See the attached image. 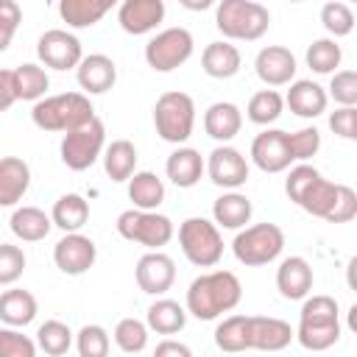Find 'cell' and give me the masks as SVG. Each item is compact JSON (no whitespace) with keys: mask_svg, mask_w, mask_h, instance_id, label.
Listing matches in <instances>:
<instances>
[{"mask_svg":"<svg viewBox=\"0 0 357 357\" xmlns=\"http://www.w3.org/2000/svg\"><path fill=\"white\" fill-rule=\"evenodd\" d=\"M243 298V284L231 271H209L190 282L184 310L198 321H215L223 312H231Z\"/></svg>","mask_w":357,"mask_h":357,"instance_id":"6da1fadb","label":"cell"},{"mask_svg":"<svg viewBox=\"0 0 357 357\" xmlns=\"http://www.w3.org/2000/svg\"><path fill=\"white\" fill-rule=\"evenodd\" d=\"M293 337L307 351H326L340 340V310L332 296H307L298 312V326Z\"/></svg>","mask_w":357,"mask_h":357,"instance_id":"7a4b0ae2","label":"cell"},{"mask_svg":"<svg viewBox=\"0 0 357 357\" xmlns=\"http://www.w3.org/2000/svg\"><path fill=\"white\" fill-rule=\"evenodd\" d=\"M31 120L42 131H61L70 134L89 120H95V106L84 92H61V95H45L33 103Z\"/></svg>","mask_w":357,"mask_h":357,"instance_id":"3957f363","label":"cell"},{"mask_svg":"<svg viewBox=\"0 0 357 357\" xmlns=\"http://www.w3.org/2000/svg\"><path fill=\"white\" fill-rule=\"evenodd\" d=\"M215 25L226 39L257 42L271 28V11L257 0H220L215 8Z\"/></svg>","mask_w":357,"mask_h":357,"instance_id":"277c9868","label":"cell"},{"mask_svg":"<svg viewBox=\"0 0 357 357\" xmlns=\"http://www.w3.org/2000/svg\"><path fill=\"white\" fill-rule=\"evenodd\" d=\"M153 126L165 142L184 145L195 128V100L178 89L162 92L153 106Z\"/></svg>","mask_w":357,"mask_h":357,"instance_id":"5b68a950","label":"cell"},{"mask_svg":"<svg viewBox=\"0 0 357 357\" xmlns=\"http://www.w3.org/2000/svg\"><path fill=\"white\" fill-rule=\"evenodd\" d=\"M231 251H234L240 265H248V268L268 265L284 251V231L276 223H268V220L245 226L234 234Z\"/></svg>","mask_w":357,"mask_h":357,"instance_id":"8992f818","label":"cell"},{"mask_svg":"<svg viewBox=\"0 0 357 357\" xmlns=\"http://www.w3.org/2000/svg\"><path fill=\"white\" fill-rule=\"evenodd\" d=\"M117 234L128 243H139L145 245L148 251H159L162 245H167L176 234L173 229V220L162 212H142V209H126L117 215V223H114Z\"/></svg>","mask_w":357,"mask_h":357,"instance_id":"52a82bcc","label":"cell"},{"mask_svg":"<svg viewBox=\"0 0 357 357\" xmlns=\"http://www.w3.org/2000/svg\"><path fill=\"white\" fill-rule=\"evenodd\" d=\"M178 245L187 262H192L195 268H212L223 257L220 229L206 218H187L178 226Z\"/></svg>","mask_w":357,"mask_h":357,"instance_id":"ba28073f","label":"cell"},{"mask_svg":"<svg viewBox=\"0 0 357 357\" xmlns=\"http://www.w3.org/2000/svg\"><path fill=\"white\" fill-rule=\"evenodd\" d=\"M103 148H106V126H103V120L95 117L86 126L64 134L61 145H59V153H61V162L70 170L81 173V170H89L100 159Z\"/></svg>","mask_w":357,"mask_h":357,"instance_id":"9c48e42d","label":"cell"},{"mask_svg":"<svg viewBox=\"0 0 357 357\" xmlns=\"http://www.w3.org/2000/svg\"><path fill=\"white\" fill-rule=\"evenodd\" d=\"M192 33L187 28H165L145 45V61L156 73H173L192 56Z\"/></svg>","mask_w":357,"mask_h":357,"instance_id":"30bf717a","label":"cell"},{"mask_svg":"<svg viewBox=\"0 0 357 357\" xmlns=\"http://www.w3.org/2000/svg\"><path fill=\"white\" fill-rule=\"evenodd\" d=\"M36 56L50 70H75L84 59L81 39L64 28H50L36 42Z\"/></svg>","mask_w":357,"mask_h":357,"instance_id":"8fae6325","label":"cell"},{"mask_svg":"<svg viewBox=\"0 0 357 357\" xmlns=\"http://www.w3.org/2000/svg\"><path fill=\"white\" fill-rule=\"evenodd\" d=\"M204 170L209 173V181L215 187H223L226 192L237 190L248 181V159L243 156V151H237L231 145H218L206 156Z\"/></svg>","mask_w":357,"mask_h":357,"instance_id":"7c38bea8","label":"cell"},{"mask_svg":"<svg viewBox=\"0 0 357 357\" xmlns=\"http://www.w3.org/2000/svg\"><path fill=\"white\" fill-rule=\"evenodd\" d=\"M98 259V245L92 237L81 234V231H73V234H64L56 245H53V262L61 273L67 276H81L86 273Z\"/></svg>","mask_w":357,"mask_h":357,"instance_id":"4fadbf2b","label":"cell"},{"mask_svg":"<svg viewBox=\"0 0 357 357\" xmlns=\"http://www.w3.org/2000/svg\"><path fill=\"white\" fill-rule=\"evenodd\" d=\"M137 287L148 296H165L176 282V262L165 251H148L137 259L134 268Z\"/></svg>","mask_w":357,"mask_h":357,"instance_id":"5bb4252c","label":"cell"},{"mask_svg":"<svg viewBox=\"0 0 357 357\" xmlns=\"http://www.w3.org/2000/svg\"><path fill=\"white\" fill-rule=\"evenodd\" d=\"M251 162L262 173H282L293 165L290 159V145H287V131L282 128H265L254 137L251 142Z\"/></svg>","mask_w":357,"mask_h":357,"instance_id":"9a60e30c","label":"cell"},{"mask_svg":"<svg viewBox=\"0 0 357 357\" xmlns=\"http://www.w3.org/2000/svg\"><path fill=\"white\" fill-rule=\"evenodd\" d=\"M254 70H257V78L265 84V86H287L296 81V56L290 47L284 45H268L257 53L254 59Z\"/></svg>","mask_w":357,"mask_h":357,"instance_id":"2e32d148","label":"cell"},{"mask_svg":"<svg viewBox=\"0 0 357 357\" xmlns=\"http://www.w3.org/2000/svg\"><path fill=\"white\" fill-rule=\"evenodd\" d=\"M293 340V326L273 315H248V349L282 351Z\"/></svg>","mask_w":357,"mask_h":357,"instance_id":"e0dca14e","label":"cell"},{"mask_svg":"<svg viewBox=\"0 0 357 357\" xmlns=\"http://www.w3.org/2000/svg\"><path fill=\"white\" fill-rule=\"evenodd\" d=\"M165 20V0H126L117 8V22L126 33H151Z\"/></svg>","mask_w":357,"mask_h":357,"instance_id":"ac0fdd59","label":"cell"},{"mask_svg":"<svg viewBox=\"0 0 357 357\" xmlns=\"http://www.w3.org/2000/svg\"><path fill=\"white\" fill-rule=\"evenodd\" d=\"M75 78H78V86L84 89L86 98L89 95H103L117 81V64L106 53H89L75 67Z\"/></svg>","mask_w":357,"mask_h":357,"instance_id":"d6986e66","label":"cell"},{"mask_svg":"<svg viewBox=\"0 0 357 357\" xmlns=\"http://www.w3.org/2000/svg\"><path fill=\"white\" fill-rule=\"evenodd\" d=\"M312 265L304 257H284L276 268V290L287 301H301L312 290Z\"/></svg>","mask_w":357,"mask_h":357,"instance_id":"ffe728a7","label":"cell"},{"mask_svg":"<svg viewBox=\"0 0 357 357\" xmlns=\"http://www.w3.org/2000/svg\"><path fill=\"white\" fill-rule=\"evenodd\" d=\"M326 103H329L326 89L321 84L310 81V78L293 81L290 89H287V95H284V106H290V112L298 114V117H304V120H315L318 114H324L326 112Z\"/></svg>","mask_w":357,"mask_h":357,"instance_id":"44dd1931","label":"cell"},{"mask_svg":"<svg viewBox=\"0 0 357 357\" xmlns=\"http://www.w3.org/2000/svg\"><path fill=\"white\" fill-rule=\"evenodd\" d=\"M240 128H243V112H240L237 103L218 100V103H212V106L204 112V131H206L215 142H220V145L231 142V139L240 134Z\"/></svg>","mask_w":357,"mask_h":357,"instance_id":"7402d4cb","label":"cell"},{"mask_svg":"<svg viewBox=\"0 0 357 357\" xmlns=\"http://www.w3.org/2000/svg\"><path fill=\"white\" fill-rule=\"evenodd\" d=\"M31 187V167L22 156L0 159V206H17Z\"/></svg>","mask_w":357,"mask_h":357,"instance_id":"603a6c76","label":"cell"},{"mask_svg":"<svg viewBox=\"0 0 357 357\" xmlns=\"http://www.w3.org/2000/svg\"><path fill=\"white\" fill-rule=\"evenodd\" d=\"M243 67V56L237 50V45L231 42H209L201 53V70L209 75V78H218V81H226V78H234Z\"/></svg>","mask_w":357,"mask_h":357,"instance_id":"cb8c5ba5","label":"cell"},{"mask_svg":"<svg viewBox=\"0 0 357 357\" xmlns=\"http://www.w3.org/2000/svg\"><path fill=\"white\" fill-rule=\"evenodd\" d=\"M165 173H167V178H170L176 187L190 190V187H195V184L201 181V176H204V156H201L195 148H190V145H178V148L167 156Z\"/></svg>","mask_w":357,"mask_h":357,"instance_id":"d4e9b609","label":"cell"},{"mask_svg":"<svg viewBox=\"0 0 357 357\" xmlns=\"http://www.w3.org/2000/svg\"><path fill=\"white\" fill-rule=\"evenodd\" d=\"M251 212H254L251 198L243 195V192H237V190H229L220 198H215V204H212V218L215 220L212 223L218 229H234V231H240L251 220Z\"/></svg>","mask_w":357,"mask_h":357,"instance_id":"484cf974","label":"cell"},{"mask_svg":"<svg viewBox=\"0 0 357 357\" xmlns=\"http://www.w3.org/2000/svg\"><path fill=\"white\" fill-rule=\"evenodd\" d=\"M36 312H39V304H36V296L31 290L11 287V290L0 293V321L6 326L22 329L36 318Z\"/></svg>","mask_w":357,"mask_h":357,"instance_id":"4316f807","label":"cell"},{"mask_svg":"<svg viewBox=\"0 0 357 357\" xmlns=\"http://www.w3.org/2000/svg\"><path fill=\"white\" fill-rule=\"evenodd\" d=\"M8 226H11V234L17 240H22V243H39V240H45L50 234L53 220L39 206H17L11 212Z\"/></svg>","mask_w":357,"mask_h":357,"instance_id":"83f0119b","label":"cell"},{"mask_svg":"<svg viewBox=\"0 0 357 357\" xmlns=\"http://www.w3.org/2000/svg\"><path fill=\"white\" fill-rule=\"evenodd\" d=\"M128 198H131L134 209L156 212L165 201V181L151 170H137L128 178Z\"/></svg>","mask_w":357,"mask_h":357,"instance_id":"f1b7e54d","label":"cell"},{"mask_svg":"<svg viewBox=\"0 0 357 357\" xmlns=\"http://www.w3.org/2000/svg\"><path fill=\"white\" fill-rule=\"evenodd\" d=\"M50 220L64 234L81 231V226L89 220V201L84 195H78V192H64V195L56 198V204L50 209Z\"/></svg>","mask_w":357,"mask_h":357,"instance_id":"f546056e","label":"cell"},{"mask_svg":"<svg viewBox=\"0 0 357 357\" xmlns=\"http://www.w3.org/2000/svg\"><path fill=\"white\" fill-rule=\"evenodd\" d=\"M337 190H340V184H335V181H329V178H324V176L318 173V176L310 181V187L301 192V198L296 201V206H301V209H304L307 215H312V218L326 220V218L332 215Z\"/></svg>","mask_w":357,"mask_h":357,"instance_id":"4dcf8cb0","label":"cell"},{"mask_svg":"<svg viewBox=\"0 0 357 357\" xmlns=\"http://www.w3.org/2000/svg\"><path fill=\"white\" fill-rule=\"evenodd\" d=\"M112 11V0H61L59 17L67 28H92Z\"/></svg>","mask_w":357,"mask_h":357,"instance_id":"1f68e13d","label":"cell"},{"mask_svg":"<svg viewBox=\"0 0 357 357\" xmlns=\"http://www.w3.org/2000/svg\"><path fill=\"white\" fill-rule=\"evenodd\" d=\"M137 148L128 139H112L103 148V170L112 181H128L137 173Z\"/></svg>","mask_w":357,"mask_h":357,"instance_id":"d6a6232c","label":"cell"},{"mask_svg":"<svg viewBox=\"0 0 357 357\" xmlns=\"http://www.w3.org/2000/svg\"><path fill=\"white\" fill-rule=\"evenodd\" d=\"M184 324H187V310L173 298H156L148 307L145 326L153 329L156 335H176L184 329Z\"/></svg>","mask_w":357,"mask_h":357,"instance_id":"836d02e7","label":"cell"},{"mask_svg":"<svg viewBox=\"0 0 357 357\" xmlns=\"http://www.w3.org/2000/svg\"><path fill=\"white\" fill-rule=\"evenodd\" d=\"M14 73V89H17V100H42L45 92L50 89V78L45 73V67L33 64V61H25L20 67L11 70Z\"/></svg>","mask_w":357,"mask_h":357,"instance_id":"e575fe53","label":"cell"},{"mask_svg":"<svg viewBox=\"0 0 357 357\" xmlns=\"http://www.w3.org/2000/svg\"><path fill=\"white\" fill-rule=\"evenodd\" d=\"M215 346L226 354L248 351V315H226L215 326Z\"/></svg>","mask_w":357,"mask_h":357,"instance_id":"d590c367","label":"cell"},{"mask_svg":"<svg viewBox=\"0 0 357 357\" xmlns=\"http://www.w3.org/2000/svg\"><path fill=\"white\" fill-rule=\"evenodd\" d=\"M284 112V98L276 92V89H259L251 95L248 106H245V117L254 123V126H271L282 117Z\"/></svg>","mask_w":357,"mask_h":357,"instance_id":"8d00e7d4","label":"cell"},{"mask_svg":"<svg viewBox=\"0 0 357 357\" xmlns=\"http://www.w3.org/2000/svg\"><path fill=\"white\" fill-rule=\"evenodd\" d=\"M73 329L64 324V321H45L39 329H36V349H42L47 357H64L73 346Z\"/></svg>","mask_w":357,"mask_h":357,"instance_id":"74e56055","label":"cell"},{"mask_svg":"<svg viewBox=\"0 0 357 357\" xmlns=\"http://www.w3.org/2000/svg\"><path fill=\"white\" fill-rule=\"evenodd\" d=\"M307 67L312 70V73H318V75H332V73H337V67H340V61H343V50H340V45L335 42V39H329V36H324V39H315L310 47H307Z\"/></svg>","mask_w":357,"mask_h":357,"instance_id":"f35d334b","label":"cell"},{"mask_svg":"<svg viewBox=\"0 0 357 357\" xmlns=\"http://www.w3.org/2000/svg\"><path fill=\"white\" fill-rule=\"evenodd\" d=\"M114 343L126 354H139L148 346V326L139 318H120L114 326Z\"/></svg>","mask_w":357,"mask_h":357,"instance_id":"ab89813d","label":"cell"},{"mask_svg":"<svg viewBox=\"0 0 357 357\" xmlns=\"http://www.w3.org/2000/svg\"><path fill=\"white\" fill-rule=\"evenodd\" d=\"M321 25L326 28V33H332V39L349 36L354 31V11H351V6H346L340 0L324 3L321 6Z\"/></svg>","mask_w":357,"mask_h":357,"instance_id":"60d3db41","label":"cell"},{"mask_svg":"<svg viewBox=\"0 0 357 357\" xmlns=\"http://www.w3.org/2000/svg\"><path fill=\"white\" fill-rule=\"evenodd\" d=\"M75 349H78V357H109V349H112L109 332L100 324L81 326L75 335Z\"/></svg>","mask_w":357,"mask_h":357,"instance_id":"b9f144b4","label":"cell"},{"mask_svg":"<svg viewBox=\"0 0 357 357\" xmlns=\"http://www.w3.org/2000/svg\"><path fill=\"white\" fill-rule=\"evenodd\" d=\"M287 145H290V159L293 162H307L321 151V131L315 126L298 128V131L287 134Z\"/></svg>","mask_w":357,"mask_h":357,"instance_id":"7bdbcfd3","label":"cell"},{"mask_svg":"<svg viewBox=\"0 0 357 357\" xmlns=\"http://www.w3.org/2000/svg\"><path fill=\"white\" fill-rule=\"evenodd\" d=\"M326 98H332L337 106H357V73L354 70H337L332 73L329 81V92Z\"/></svg>","mask_w":357,"mask_h":357,"instance_id":"ee69618b","label":"cell"},{"mask_svg":"<svg viewBox=\"0 0 357 357\" xmlns=\"http://www.w3.org/2000/svg\"><path fill=\"white\" fill-rule=\"evenodd\" d=\"M25 273V251L11 243H0V284H14Z\"/></svg>","mask_w":357,"mask_h":357,"instance_id":"f6af8a7d","label":"cell"},{"mask_svg":"<svg viewBox=\"0 0 357 357\" xmlns=\"http://www.w3.org/2000/svg\"><path fill=\"white\" fill-rule=\"evenodd\" d=\"M0 357H36V340L20 329H0Z\"/></svg>","mask_w":357,"mask_h":357,"instance_id":"bcb514c9","label":"cell"},{"mask_svg":"<svg viewBox=\"0 0 357 357\" xmlns=\"http://www.w3.org/2000/svg\"><path fill=\"white\" fill-rule=\"evenodd\" d=\"M22 22V8L17 0H0V53L11 45L17 28Z\"/></svg>","mask_w":357,"mask_h":357,"instance_id":"7dc6e473","label":"cell"},{"mask_svg":"<svg viewBox=\"0 0 357 357\" xmlns=\"http://www.w3.org/2000/svg\"><path fill=\"white\" fill-rule=\"evenodd\" d=\"M354 215H357V192L349 184H340L332 215L326 218V223H349V220H354Z\"/></svg>","mask_w":357,"mask_h":357,"instance_id":"c3c4849f","label":"cell"},{"mask_svg":"<svg viewBox=\"0 0 357 357\" xmlns=\"http://www.w3.org/2000/svg\"><path fill=\"white\" fill-rule=\"evenodd\" d=\"M329 128L343 137V139H357V109L351 106H337L329 114Z\"/></svg>","mask_w":357,"mask_h":357,"instance_id":"681fc988","label":"cell"},{"mask_svg":"<svg viewBox=\"0 0 357 357\" xmlns=\"http://www.w3.org/2000/svg\"><path fill=\"white\" fill-rule=\"evenodd\" d=\"M17 103V89H14V73L0 70V112H8Z\"/></svg>","mask_w":357,"mask_h":357,"instance_id":"f907efd6","label":"cell"},{"mask_svg":"<svg viewBox=\"0 0 357 357\" xmlns=\"http://www.w3.org/2000/svg\"><path fill=\"white\" fill-rule=\"evenodd\" d=\"M153 357H192V351H190V346H187V343L173 340V337H165L162 343H156Z\"/></svg>","mask_w":357,"mask_h":357,"instance_id":"816d5d0a","label":"cell"},{"mask_svg":"<svg viewBox=\"0 0 357 357\" xmlns=\"http://www.w3.org/2000/svg\"><path fill=\"white\" fill-rule=\"evenodd\" d=\"M187 8H206L209 6V0H201V3H184Z\"/></svg>","mask_w":357,"mask_h":357,"instance_id":"f5cc1de1","label":"cell"}]
</instances>
